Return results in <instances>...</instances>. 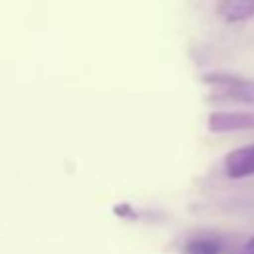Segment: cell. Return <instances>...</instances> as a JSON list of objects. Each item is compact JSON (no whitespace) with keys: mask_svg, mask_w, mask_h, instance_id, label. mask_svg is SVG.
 <instances>
[{"mask_svg":"<svg viewBox=\"0 0 254 254\" xmlns=\"http://www.w3.org/2000/svg\"><path fill=\"white\" fill-rule=\"evenodd\" d=\"M206 127L212 133H232L254 129V113L250 111H214L206 119Z\"/></svg>","mask_w":254,"mask_h":254,"instance_id":"obj_2","label":"cell"},{"mask_svg":"<svg viewBox=\"0 0 254 254\" xmlns=\"http://www.w3.org/2000/svg\"><path fill=\"white\" fill-rule=\"evenodd\" d=\"M232 254H254V234H252L244 244H240Z\"/></svg>","mask_w":254,"mask_h":254,"instance_id":"obj_6","label":"cell"},{"mask_svg":"<svg viewBox=\"0 0 254 254\" xmlns=\"http://www.w3.org/2000/svg\"><path fill=\"white\" fill-rule=\"evenodd\" d=\"M224 171L230 179L254 177V143L230 151L224 157Z\"/></svg>","mask_w":254,"mask_h":254,"instance_id":"obj_3","label":"cell"},{"mask_svg":"<svg viewBox=\"0 0 254 254\" xmlns=\"http://www.w3.org/2000/svg\"><path fill=\"white\" fill-rule=\"evenodd\" d=\"M224 238L218 234H198L185 242V254H222L224 252Z\"/></svg>","mask_w":254,"mask_h":254,"instance_id":"obj_5","label":"cell"},{"mask_svg":"<svg viewBox=\"0 0 254 254\" xmlns=\"http://www.w3.org/2000/svg\"><path fill=\"white\" fill-rule=\"evenodd\" d=\"M204 85L214 101H234L254 105V79H246L232 73H206L202 75Z\"/></svg>","mask_w":254,"mask_h":254,"instance_id":"obj_1","label":"cell"},{"mask_svg":"<svg viewBox=\"0 0 254 254\" xmlns=\"http://www.w3.org/2000/svg\"><path fill=\"white\" fill-rule=\"evenodd\" d=\"M216 14L228 24L254 18V0H216Z\"/></svg>","mask_w":254,"mask_h":254,"instance_id":"obj_4","label":"cell"}]
</instances>
